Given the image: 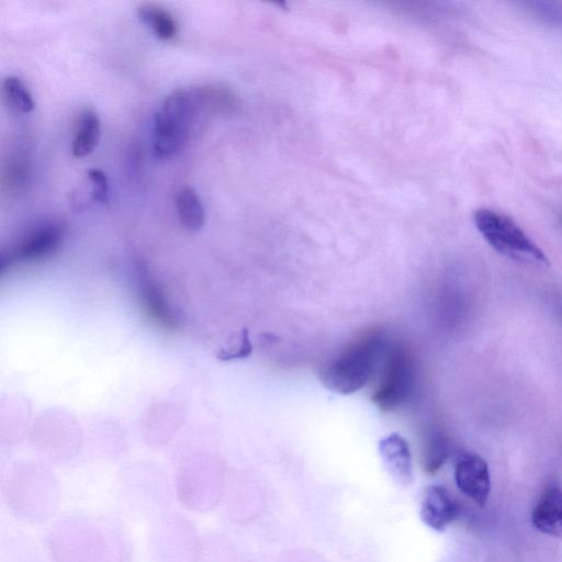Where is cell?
<instances>
[{
    "label": "cell",
    "instance_id": "277c9868",
    "mask_svg": "<svg viewBox=\"0 0 562 562\" xmlns=\"http://www.w3.org/2000/svg\"><path fill=\"white\" fill-rule=\"evenodd\" d=\"M415 380L417 368L409 348L399 343L390 344L372 401L381 412L396 410L410 399Z\"/></svg>",
    "mask_w": 562,
    "mask_h": 562
},
{
    "label": "cell",
    "instance_id": "9c48e42d",
    "mask_svg": "<svg viewBox=\"0 0 562 562\" xmlns=\"http://www.w3.org/2000/svg\"><path fill=\"white\" fill-rule=\"evenodd\" d=\"M532 521L543 534L562 536V489L552 481L543 490L535 505Z\"/></svg>",
    "mask_w": 562,
    "mask_h": 562
},
{
    "label": "cell",
    "instance_id": "ba28073f",
    "mask_svg": "<svg viewBox=\"0 0 562 562\" xmlns=\"http://www.w3.org/2000/svg\"><path fill=\"white\" fill-rule=\"evenodd\" d=\"M379 453L386 469L393 479L402 486L413 482V464L410 445L406 438L393 433L379 443Z\"/></svg>",
    "mask_w": 562,
    "mask_h": 562
},
{
    "label": "cell",
    "instance_id": "52a82bcc",
    "mask_svg": "<svg viewBox=\"0 0 562 562\" xmlns=\"http://www.w3.org/2000/svg\"><path fill=\"white\" fill-rule=\"evenodd\" d=\"M459 512L458 503L443 486H431L426 489L421 505V520L436 532H444L451 525Z\"/></svg>",
    "mask_w": 562,
    "mask_h": 562
},
{
    "label": "cell",
    "instance_id": "4fadbf2b",
    "mask_svg": "<svg viewBox=\"0 0 562 562\" xmlns=\"http://www.w3.org/2000/svg\"><path fill=\"white\" fill-rule=\"evenodd\" d=\"M175 204L179 221L186 230L199 232L205 227V207L194 188L184 187L179 190Z\"/></svg>",
    "mask_w": 562,
    "mask_h": 562
},
{
    "label": "cell",
    "instance_id": "8fae6325",
    "mask_svg": "<svg viewBox=\"0 0 562 562\" xmlns=\"http://www.w3.org/2000/svg\"><path fill=\"white\" fill-rule=\"evenodd\" d=\"M101 137V122L97 112L91 108L84 109L78 116L72 151L77 159L91 155L97 148Z\"/></svg>",
    "mask_w": 562,
    "mask_h": 562
},
{
    "label": "cell",
    "instance_id": "2e32d148",
    "mask_svg": "<svg viewBox=\"0 0 562 562\" xmlns=\"http://www.w3.org/2000/svg\"><path fill=\"white\" fill-rule=\"evenodd\" d=\"M252 353L253 344L250 339V331L243 329L238 333H234L226 345L220 348L217 358L221 362H232L249 358Z\"/></svg>",
    "mask_w": 562,
    "mask_h": 562
},
{
    "label": "cell",
    "instance_id": "7c38bea8",
    "mask_svg": "<svg viewBox=\"0 0 562 562\" xmlns=\"http://www.w3.org/2000/svg\"><path fill=\"white\" fill-rule=\"evenodd\" d=\"M138 15L144 25L148 26L157 39L164 42L174 41L179 35L176 17L162 5L144 3L138 7Z\"/></svg>",
    "mask_w": 562,
    "mask_h": 562
},
{
    "label": "cell",
    "instance_id": "5b68a950",
    "mask_svg": "<svg viewBox=\"0 0 562 562\" xmlns=\"http://www.w3.org/2000/svg\"><path fill=\"white\" fill-rule=\"evenodd\" d=\"M64 238L62 223L46 220L31 228L3 257V266L44 260L60 249Z\"/></svg>",
    "mask_w": 562,
    "mask_h": 562
},
{
    "label": "cell",
    "instance_id": "5bb4252c",
    "mask_svg": "<svg viewBox=\"0 0 562 562\" xmlns=\"http://www.w3.org/2000/svg\"><path fill=\"white\" fill-rule=\"evenodd\" d=\"M452 453V442L442 432H432L425 437L422 448V465L427 475L440 470Z\"/></svg>",
    "mask_w": 562,
    "mask_h": 562
},
{
    "label": "cell",
    "instance_id": "8992f818",
    "mask_svg": "<svg viewBox=\"0 0 562 562\" xmlns=\"http://www.w3.org/2000/svg\"><path fill=\"white\" fill-rule=\"evenodd\" d=\"M455 480L460 491L485 507L491 490L490 471L485 459L471 453L460 455L455 466Z\"/></svg>",
    "mask_w": 562,
    "mask_h": 562
},
{
    "label": "cell",
    "instance_id": "6da1fadb",
    "mask_svg": "<svg viewBox=\"0 0 562 562\" xmlns=\"http://www.w3.org/2000/svg\"><path fill=\"white\" fill-rule=\"evenodd\" d=\"M389 345L385 334L378 331L359 337L322 368V385L344 396L362 390L384 361Z\"/></svg>",
    "mask_w": 562,
    "mask_h": 562
},
{
    "label": "cell",
    "instance_id": "3957f363",
    "mask_svg": "<svg viewBox=\"0 0 562 562\" xmlns=\"http://www.w3.org/2000/svg\"><path fill=\"white\" fill-rule=\"evenodd\" d=\"M477 230L491 247L500 254L516 261L537 265H549V260L522 228L508 216L491 209L475 212Z\"/></svg>",
    "mask_w": 562,
    "mask_h": 562
},
{
    "label": "cell",
    "instance_id": "30bf717a",
    "mask_svg": "<svg viewBox=\"0 0 562 562\" xmlns=\"http://www.w3.org/2000/svg\"><path fill=\"white\" fill-rule=\"evenodd\" d=\"M140 295L143 306L150 316L159 322L167 330H177L181 327L182 319L178 316L170 302H168L162 290L154 280L142 277L140 284Z\"/></svg>",
    "mask_w": 562,
    "mask_h": 562
},
{
    "label": "cell",
    "instance_id": "7a4b0ae2",
    "mask_svg": "<svg viewBox=\"0 0 562 562\" xmlns=\"http://www.w3.org/2000/svg\"><path fill=\"white\" fill-rule=\"evenodd\" d=\"M207 120L194 88H177L168 94L155 112L153 151L161 160L183 152L194 134Z\"/></svg>",
    "mask_w": 562,
    "mask_h": 562
},
{
    "label": "cell",
    "instance_id": "e0dca14e",
    "mask_svg": "<svg viewBox=\"0 0 562 562\" xmlns=\"http://www.w3.org/2000/svg\"><path fill=\"white\" fill-rule=\"evenodd\" d=\"M89 182L93 186V198L96 201L101 202V204H107L110 200V184L107 175L98 170V168H92L88 173Z\"/></svg>",
    "mask_w": 562,
    "mask_h": 562
},
{
    "label": "cell",
    "instance_id": "ac0fdd59",
    "mask_svg": "<svg viewBox=\"0 0 562 562\" xmlns=\"http://www.w3.org/2000/svg\"><path fill=\"white\" fill-rule=\"evenodd\" d=\"M558 303H559V313H560V316L562 318V300L559 299Z\"/></svg>",
    "mask_w": 562,
    "mask_h": 562
},
{
    "label": "cell",
    "instance_id": "d6986e66",
    "mask_svg": "<svg viewBox=\"0 0 562 562\" xmlns=\"http://www.w3.org/2000/svg\"><path fill=\"white\" fill-rule=\"evenodd\" d=\"M560 222H561V226H562V215H561V218H560Z\"/></svg>",
    "mask_w": 562,
    "mask_h": 562
},
{
    "label": "cell",
    "instance_id": "9a60e30c",
    "mask_svg": "<svg viewBox=\"0 0 562 562\" xmlns=\"http://www.w3.org/2000/svg\"><path fill=\"white\" fill-rule=\"evenodd\" d=\"M3 93L8 105L21 114H30L35 109V100L20 78L6 77L3 82Z\"/></svg>",
    "mask_w": 562,
    "mask_h": 562
}]
</instances>
